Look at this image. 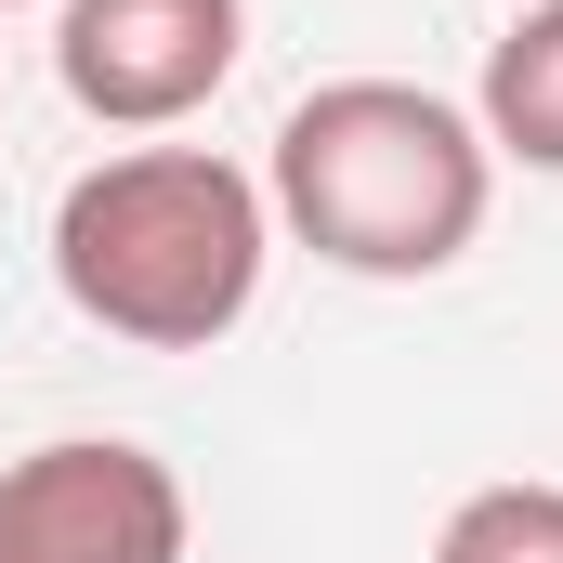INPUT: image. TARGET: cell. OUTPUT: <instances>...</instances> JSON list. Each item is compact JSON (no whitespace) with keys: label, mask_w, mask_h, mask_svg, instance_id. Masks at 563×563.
Listing matches in <instances>:
<instances>
[{"label":"cell","mask_w":563,"mask_h":563,"mask_svg":"<svg viewBox=\"0 0 563 563\" xmlns=\"http://www.w3.org/2000/svg\"><path fill=\"white\" fill-rule=\"evenodd\" d=\"M0 13H26V0H0Z\"/></svg>","instance_id":"cell-7"},{"label":"cell","mask_w":563,"mask_h":563,"mask_svg":"<svg viewBox=\"0 0 563 563\" xmlns=\"http://www.w3.org/2000/svg\"><path fill=\"white\" fill-rule=\"evenodd\" d=\"M432 563H563V485H472Z\"/></svg>","instance_id":"cell-6"},{"label":"cell","mask_w":563,"mask_h":563,"mask_svg":"<svg viewBox=\"0 0 563 563\" xmlns=\"http://www.w3.org/2000/svg\"><path fill=\"white\" fill-rule=\"evenodd\" d=\"M276 263V210L210 144H119L53 197V288L132 354H210Z\"/></svg>","instance_id":"cell-1"},{"label":"cell","mask_w":563,"mask_h":563,"mask_svg":"<svg viewBox=\"0 0 563 563\" xmlns=\"http://www.w3.org/2000/svg\"><path fill=\"white\" fill-rule=\"evenodd\" d=\"M472 132H485V157L563 170V0H525V13L485 40V92H472Z\"/></svg>","instance_id":"cell-5"},{"label":"cell","mask_w":563,"mask_h":563,"mask_svg":"<svg viewBox=\"0 0 563 563\" xmlns=\"http://www.w3.org/2000/svg\"><path fill=\"white\" fill-rule=\"evenodd\" d=\"M0 563H184V472L132 432L0 459Z\"/></svg>","instance_id":"cell-3"},{"label":"cell","mask_w":563,"mask_h":563,"mask_svg":"<svg viewBox=\"0 0 563 563\" xmlns=\"http://www.w3.org/2000/svg\"><path fill=\"white\" fill-rule=\"evenodd\" d=\"M485 197H498V157L472 132V106H445L420 79H314L276 119V170H263V210L288 236L380 288L445 276L485 236Z\"/></svg>","instance_id":"cell-2"},{"label":"cell","mask_w":563,"mask_h":563,"mask_svg":"<svg viewBox=\"0 0 563 563\" xmlns=\"http://www.w3.org/2000/svg\"><path fill=\"white\" fill-rule=\"evenodd\" d=\"M250 53V0H53V79L106 132L197 119Z\"/></svg>","instance_id":"cell-4"}]
</instances>
